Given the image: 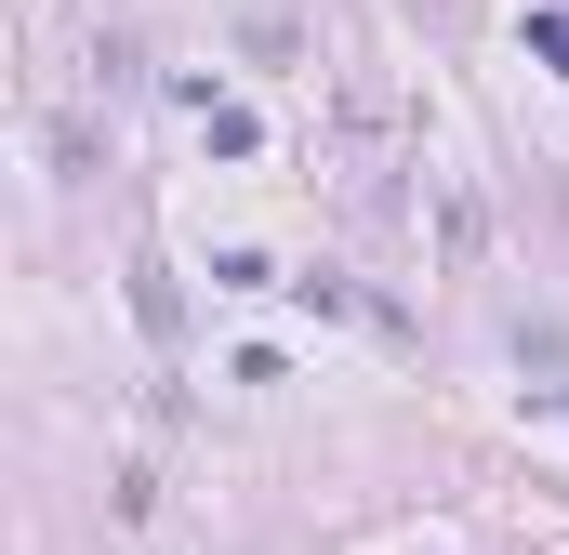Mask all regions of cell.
<instances>
[{
  "label": "cell",
  "mask_w": 569,
  "mask_h": 555,
  "mask_svg": "<svg viewBox=\"0 0 569 555\" xmlns=\"http://www.w3.org/2000/svg\"><path fill=\"white\" fill-rule=\"evenodd\" d=\"M186 107H199V145H212V159H252V107H226V93H212V80H186Z\"/></svg>",
  "instance_id": "obj_1"
},
{
  "label": "cell",
  "mask_w": 569,
  "mask_h": 555,
  "mask_svg": "<svg viewBox=\"0 0 569 555\" xmlns=\"http://www.w3.org/2000/svg\"><path fill=\"white\" fill-rule=\"evenodd\" d=\"M212 291H291V278L266 265V252H212Z\"/></svg>",
  "instance_id": "obj_2"
},
{
  "label": "cell",
  "mask_w": 569,
  "mask_h": 555,
  "mask_svg": "<svg viewBox=\"0 0 569 555\" xmlns=\"http://www.w3.org/2000/svg\"><path fill=\"white\" fill-rule=\"evenodd\" d=\"M530 53H543V67L569 80V13H530Z\"/></svg>",
  "instance_id": "obj_3"
},
{
  "label": "cell",
  "mask_w": 569,
  "mask_h": 555,
  "mask_svg": "<svg viewBox=\"0 0 569 555\" xmlns=\"http://www.w3.org/2000/svg\"><path fill=\"white\" fill-rule=\"evenodd\" d=\"M543 397H557V411H569V384H543Z\"/></svg>",
  "instance_id": "obj_4"
}]
</instances>
